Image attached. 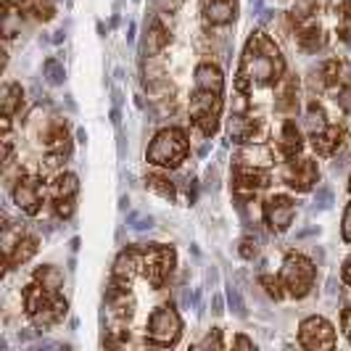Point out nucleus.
Here are the masks:
<instances>
[{
  "instance_id": "a19ab883",
  "label": "nucleus",
  "mask_w": 351,
  "mask_h": 351,
  "mask_svg": "<svg viewBox=\"0 0 351 351\" xmlns=\"http://www.w3.org/2000/svg\"><path fill=\"white\" fill-rule=\"evenodd\" d=\"M77 138H80V143L88 141V135H85V130H77Z\"/></svg>"
},
{
  "instance_id": "f8f14e48",
  "label": "nucleus",
  "mask_w": 351,
  "mask_h": 351,
  "mask_svg": "<svg viewBox=\"0 0 351 351\" xmlns=\"http://www.w3.org/2000/svg\"><path fill=\"white\" fill-rule=\"evenodd\" d=\"M43 193H45V188H43V180L37 175H19L16 185H14V204H16L19 209L24 211V214H29V217H35L40 206H43Z\"/></svg>"
},
{
  "instance_id": "a211bd4d",
  "label": "nucleus",
  "mask_w": 351,
  "mask_h": 351,
  "mask_svg": "<svg viewBox=\"0 0 351 351\" xmlns=\"http://www.w3.org/2000/svg\"><path fill=\"white\" fill-rule=\"evenodd\" d=\"M301 148H304V138H301V130L296 127L293 119H288V122L282 124L280 130V141H278V154H280L285 161L288 158H296L301 154Z\"/></svg>"
},
{
  "instance_id": "dca6fc26",
  "label": "nucleus",
  "mask_w": 351,
  "mask_h": 351,
  "mask_svg": "<svg viewBox=\"0 0 351 351\" xmlns=\"http://www.w3.org/2000/svg\"><path fill=\"white\" fill-rule=\"evenodd\" d=\"M293 29H296V43H299L301 51L315 53L322 45V29H319V24L315 19L293 14Z\"/></svg>"
},
{
  "instance_id": "79ce46f5",
  "label": "nucleus",
  "mask_w": 351,
  "mask_h": 351,
  "mask_svg": "<svg viewBox=\"0 0 351 351\" xmlns=\"http://www.w3.org/2000/svg\"><path fill=\"white\" fill-rule=\"evenodd\" d=\"M349 191H351V177H349Z\"/></svg>"
},
{
  "instance_id": "ea45409f",
  "label": "nucleus",
  "mask_w": 351,
  "mask_h": 351,
  "mask_svg": "<svg viewBox=\"0 0 351 351\" xmlns=\"http://www.w3.org/2000/svg\"><path fill=\"white\" fill-rule=\"evenodd\" d=\"M225 309H222V299L219 296H214V315H222Z\"/></svg>"
},
{
  "instance_id": "4c0bfd02",
  "label": "nucleus",
  "mask_w": 351,
  "mask_h": 351,
  "mask_svg": "<svg viewBox=\"0 0 351 351\" xmlns=\"http://www.w3.org/2000/svg\"><path fill=\"white\" fill-rule=\"evenodd\" d=\"M317 198H319V206H322V209H328V206H330V191H325V188H322V191L317 193Z\"/></svg>"
},
{
  "instance_id": "0eeeda50",
  "label": "nucleus",
  "mask_w": 351,
  "mask_h": 351,
  "mask_svg": "<svg viewBox=\"0 0 351 351\" xmlns=\"http://www.w3.org/2000/svg\"><path fill=\"white\" fill-rule=\"evenodd\" d=\"M182 335V319L172 304H161L154 309L145 325V343L151 346H175Z\"/></svg>"
},
{
  "instance_id": "412c9836",
  "label": "nucleus",
  "mask_w": 351,
  "mask_h": 351,
  "mask_svg": "<svg viewBox=\"0 0 351 351\" xmlns=\"http://www.w3.org/2000/svg\"><path fill=\"white\" fill-rule=\"evenodd\" d=\"M272 151H269V145H262V143H246L241 151H238V156H235V164H246V167H269L272 164Z\"/></svg>"
},
{
  "instance_id": "20e7f679",
  "label": "nucleus",
  "mask_w": 351,
  "mask_h": 351,
  "mask_svg": "<svg viewBox=\"0 0 351 351\" xmlns=\"http://www.w3.org/2000/svg\"><path fill=\"white\" fill-rule=\"evenodd\" d=\"M191 151V143H188V135L185 130L180 127H164L161 132H156V138L151 141L148 151H145V158L156 167H167V169H177L185 156Z\"/></svg>"
},
{
  "instance_id": "7c9ffc66",
  "label": "nucleus",
  "mask_w": 351,
  "mask_h": 351,
  "mask_svg": "<svg viewBox=\"0 0 351 351\" xmlns=\"http://www.w3.org/2000/svg\"><path fill=\"white\" fill-rule=\"evenodd\" d=\"M259 282L264 285V291H267V296L275 301H280L285 296V288H282V280L280 278H272V275H259Z\"/></svg>"
},
{
  "instance_id": "2f4dec72",
  "label": "nucleus",
  "mask_w": 351,
  "mask_h": 351,
  "mask_svg": "<svg viewBox=\"0 0 351 351\" xmlns=\"http://www.w3.org/2000/svg\"><path fill=\"white\" fill-rule=\"evenodd\" d=\"M338 35L343 43H351V0L343 3L341 8V19H338Z\"/></svg>"
},
{
  "instance_id": "f03ea898",
  "label": "nucleus",
  "mask_w": 351,
  "mask_h": 351,
  "mask_svg": "<svg viewBox=\"0 0 351 351\" xmlns=\"http://www.w3.org/2000/svg\"><path fill=\"white\" fill-rule=\"evenodd\" d=\"M222 90L225 77L217 64H198L193 77V93H191V122L211 138L219 130V114H222Z\"/></svg>"
},
{
  "instance_id": "9d476101",
  "label": "nucleus",
  "mask_w": 351,
  "mask_h": 351,
  "mask_svg": "<svg viewBox=\"0 0 351 351\" xmlns=\"http://www.w3.org/2000/svg\"><path fill=\"white\" fill-rule=\"evenodd\" d=\"M262 217L267 222V228L272 232H285V230L293 225V217H296V201L291 195H269L262 206Z\"/></svg>"
},
{
  "instance_id": "9b49d317",
  "label": "nucleus",
  "mask_w": 351,
  "mask_h": 351,
  "mask_svg": "<svg viewBox=\"0 0 351 351\" xmlns=\"http://www.w3.org/2000/svg\"><path fill=\"white\" fill-rule=\"evenodd\" d=\"M299 343L304 349H333L335 330L325 317H306L299 328Z\"/></svg>"
},
{
  "instance_id": "cd10ccee",
  "label": "nucleus",
  "mask_w": 351,
  "mask_h": 351,
  "mask_svg": "<svg viewBox=\"0 0 351 351\" xmlns=\"http://www.w3.org/2000/svg\"><path fill=\"white\" fill-rule=\"evenodd\" d=\"M35 280L51 291H61L64 288V272L56 267V264H43L35 269Z\"/></svg>"
},
{
  "instance_id": "c9c22d12",
  "label": "nucleus",
  "mask_w": 351,
  "mask_h": 351,
  "mask_svg": "<svg viewBox=\"0 0 351 351\" xmlns=\"http://www.w3.org/2000/svg\"><path fill=\"white\" fill-rule=\"evenodd\" d=\"M341 235H343V241H346V243H351V201H349V206H346V211H343V225H341Z\"/></svg>"
},
{
  "instance_id": "c85d7f7f",
  "label": "nucleus",
  "mask_w": 351,
  "mask_h": 351,
  "mask_svg": "<svg viewBox=\"0 0 351 351\" xmlns=\"http://www.w3.org/2000/svg\"><path fill=\"white\" fill-rule=\"evenodd\" d=\"M304 124H306V132H309V138L312 135H319L322 130H328V122H325V111L317 106V101L306 106V117H304Z\"/></svg>"
},
{
  "instance_id": "f257e3e1",
  "label": "nucleus",
  "mask_w": 351,
  "mask_h": 351,
  "mask_svg": "<svg viewBox=\"0 0 351 351\" xmlns=\"http://www.w3.org/2000/svg\"><path fill=\"white\" fill-rule=\"evenodd\" d=\"M285 77V61L280 56V48L275 45V40L264 35L262 29L251 32L243 56H241V66L235 77V88L251 90V88H267V85H278Z\"/></svg>"
},
{
  "instance_id": "2eb2a0df",
  "label": "nucleus",
  "mask_w": 351,
  "mask_h": 351,
  "mask_svg": "<svg viewBox=\"0 0 351 351\" xmlns=\"http://www.w3.org/2000/svg\"><path fill=\"white\" fill-rule=\"evenodd\" d=\"M238 16V0H204V21L211 27H228Z\"/></svg>"
},
{
  "instance_id": "4be33fe9",
  "label": "nucleus",
  "mask_w": 351,
  "mask_h": 351,
  "mask_svg": "<svg viewBox=\"0 0 351 351\" xmlns=\"http://www.w3.org/2000/svg\"><path fill=\"white\" fill-rule=\"evenodd\" d=\"M69 132L64 122H53L45 132V151L48 154H58V156H69Z\"/></svg>"
},
{
  "instance_id": "5701e85b",
  "label": "nucleus",
  "mask_w": 351,
  "mask_h": 351,
  "mask_svg": "<svg viewBox=\"0 0 351 351\" xmlns=\"http://www.w3.org/2000/svg\"><path fill=\"white\" fill-rule=\"evenodd\" d=\"M19 32H21V5L14 0H5L3 3V37L14 40Z\"/></svg>"
},
{
  "instance_id": "423d86ee",
  "label": "nucleus",
  "mask_w": 351,
  "mask_h": 351,
  "mask_svg": "<svg viewBox=\"0 0 351 351\" xmlns=\"http://www.w3.org/2000/svg\"><path fill=\"white\" fill-rule=\"evenodd\" d=\"M175 264L177 254L172 246H161V243L141 246V275L148 280V285L154 291H161L167 282L172 280Z\"/></svg>"
},
{
  "instance_id": "1a4fd4ad",
  "label": "nucleus",
  "mask_w": 351,
  "mask_h": 351,
  "mask_svg": "<svg viewBox=\"0 0 351 351\" xmlns=\"http://www.w3.org/2000/svg\"><path fill=\"white\" fill-rule=\"evenodd\" d=\"M317 180H319V169H317L315 158H288L282 167V182L293 188L296 193H309Z\"/></svg>"
},
{
  "instance_id": "6ab92c4d",
  "label": "nucleus",
  "mask_w": 351,
  "mask_h": 351,
  "mask_svg": "<svg viewBox=\"0 0 351 351\" xmlns=\"http://www.w3.org/2000/svg\"><path fill=\"white\" fill-rule=\"evenodd\" d=\"M40 248V241L35 235H21L16 243L11 246V251L5 254V269H14V267H21L24 262H29Z\"/></svg>"
},
{
  "instance_id": "b1692460",
  "label": "nucleus",
  "mask_w": 351,
  "mask_h": 351,
  "mask_svg": "<svg viewBox=\"0 0 351 351\" xmlns=\"http://www.w3.org/2000/svg\"><path fill=\"white\" fill-rule=\"evenodd\" d=\"M145 188H148L151 193L161 195V198H169V201H175L177 198L175 182H172L167 175H158V172H148V175H145Z\"/></svg>"
},
{
  "instance_id": "c756f323",
  "label": "nucleus",
  "mask_w": 351,
  "mask_h": 351,
  "mask_svg": "<svg viewBox=\"0 0 351 351\" xmlns=\"http://www.w3.org/2000/svg\"><path fill=\"white\" fill-rule=\"evenodd\" d=\"M43 69H45V80H48V85H53V88L64 85V80H66V69H64V64H61L58 58H48Z\"/></svg>"
},
{
  "instance_id": "72a5a7b5",
  "label": "nucleus",
  "mask_w": 351,
  "mask_h": 351,
  "mask_svg": "<svg viewBox=\"0 0 351 351\" xmlns=\"http://www.w3.org/2000/svg\"><path fill=\"white\" fill-rule=\"evenodd\" d=\"M228 301H230V306H232L235 315L246 317V304H243V299H241V293L235 291V285H230L228 288Z\"/></svg>"
},
{
  "instance_id": "bb28decb",
  "label": "nucleus",
  "mask_w": 351,
  "mask_h": 351,
  "mask_svg": "<svg viewBox=\"0 0 351 351\" xmlns=\"http://www.w3.org/2000/svg\"><path fill=\"white\" fill-rule=\"evenodd\" d=\"M167 45H169V32H167V27H164L158 19H154V21H151V32L145 37V51L156 56V53H161Z\"/></svg>"
},
{
  "instance_id": "58836bf2",
  "label": "nucleus",
  "mask_w": 351,
  "mask_h": 351,
  "mask_svg": "<svg viewBox=\"0 0 351 351\" xmlns=\"http://www.w3.org/2000/svg\"><path fill=\"white\" fill-rule=\"evenodd\" d=\"M235 346H238V349H254V343H251L248 338H238V341H235Z\"/></svg>"
},
{
  "instance_id": "a878e982",
  "label": "nucleus",
  "mask_w": 351,
  "mask_h": 351,
  "mask_svg": "<svg viewBox=\"0 0 351 351\" xmlns=\"http://www.w3.org/2000/svg\"><path fill=\"white\" fill-rule=\"evenodd\" d=\"M19 5L37 21H51L56 16V0H19Z\"/></svg>"
},
{
  "instance_id": "f704fd0d",
  "label": "nucleus",
  "mask_w": 351,
  "mask_h": 351,
  "mask_svg": "<svg viewBox=\"0 0 351 351\" xmlns=\"http://www.w3.org/2000/svg\"><path fill=\"white\" fill-rule=\"evenodd\" d=\"M201 346L204 349H211V346L214 349H222V330L219 328H211V333H206V338L201 341Z\"/></svg>"
},
{
  "instance_id": "7ed1b4c3",
  "label": "nucleus",
  "mask_w": 351,
  "mask_h": 351,
  "mask_svg": "<svg viewBox=\"0 0 351 351\" xmlns=\"http://www.w3.org/2000/svg\"><path fill=\"white\" fill-rule=\"evenodd\" d=\"M21 299H24L27 317L32 319V325L40 333L53 328V325H58L66 317V312H69V304L61 296V291H51V288L40 285L37 280L24 288Z\"/></svg>"
},
{
  "instance_id": "6e6552de",
  "label": "nucleus",
  "mask_w": 351,
  "mask_h": 351,
  "mask_svg": "<svg viewBox=\"0 0 351 351\" xmlns=\"http://www.w3.org/2000/svg\"><path fill=\"white\" fill-rule=\"evenodd\" d=\"M272 175L264 167H246V164H235L232 169V193L238 201H248L254 195L264 191L269 185Z\"/></svg>"
},
{
  "instance_id": "39448f33",
  "label": "nucleus",
  "mask_w": 351,
  "mask_h": 351,
  "mask_svg": "<svg viewBox=\"0 0 351 351\" xmlns=\"http://www.w3.org/2000/svg\"><path fill=\"white\" fill-rule=\"evenodd\" d=\"M280 280H282L285 293H288L291 299H304V296H309L312 288H315V280H317L315 262L306 259L304 254H296V251L285 254Z\"/></svg>"
},
{
  "instance_id": "aec40b11",
  "label": "nucleus",
  "mask_w": 351,
  "mask_h": 351,
  "mask_svg": "<svg viewBox=\"0 0 351 351\" xmlns=\"http://www.w3.org/2000/svg\"><path fill=\"white\" fill-rule=\"evenodd\" d=\"M309 141H312V148L319 156H333L338 145L343 143V130L338 124H328V130H322L319 135H312Z\"/></svg>"
},
{
  "instance_id": "393cba45",
  "label": "nucleus",
  "mask_w": 351,
  "mask_h": 351,
  "mask_svg": "<svg viewBox=\"0 0 351 351\" xmlns=\"http://www.w3.org/2000/svg\"><path fill=\"white\" fill-rule=\"evenodd\" d=\"M24 104V88L19 82H11L3 88V119H11Z\"/></svg>"
},
{
  "instance_id": "ddd939ff",
  "label": "nucleus",
  "mask_w": 351,
  "mask_h": 351,
  "mask_svg": "<svg viewBox=\"0 0 351 351\" xmlns=\"http://www.w3.org/2000/svg\"><path fill=\"white\" fill-rule=\"evenodd\" d=\"M53 209H56V217L58 219H69L74 214V198H77V191H80V180L71 172H61L53 182Z\"/></svg>"
},
{
  "instance_id": "e433bc0d",
  "label": "nucleus",
  "mask_w": 351,
  "mask_h": 351,
  "mask_svg": "<svg viewBox=\"0 0 351 351\" xmlns=\"http://www.w3.org/2000/svg\"><path fill=\"white\" fill-rule=\"evenodd\" d=\"M341 278H343V282H346V285L351 288V256L346 259V262H343V269H341Z\"/></svg>"
},
{
  "instance_id": "473e14b6",
  "label": "nucleus",
  "mask_w": 351,
  "mask_h": 351,
  "mask_svg": "<svg viewBox=\"0 0 351 351\" xmlns=\"http://www.w3.org/2000/svg\"><path fill=\"white\" fill-rule=\"evenodd\" d=\"M259 254V241L254 238V235H246V238H241V246H238V256L241 259H246V262H254V256Z\"/></svg>"
},
{
  "instance_id": "f3484780",
  "label": "nucleus",
  "mask_w": 351,
  "mask_h": 351,
  "mask_svg": "<svg viewBox=\"0 0 351 351\" xmlns=\"http://www.w3.org/2000/svg\"><path fill=\"white\" fill-rule=\"evenodd\" d=\"M275 111H280L285 117H293L299 111V80L293 74H288L278 85V98H275Z\"/></svg>"
},
{
  "instance_id": "4468645a",
  "label": "nucleus",
  "mask_w": 351,
  "mask_h": 351,
  "mask_svg": "<svg viewBox=\"0 0 351 351\" xmlns=\"http://www.w3.org/2000/svg\"><path fill=\"white\" fill-rule=\"evenodd\" d=\"M259 130H262V122H259L256 117H251L248 111H243V114H232V117H230V122H228L230 141L241 143V145H246V143H256Z\"/></svg>"
}]
</instances>
